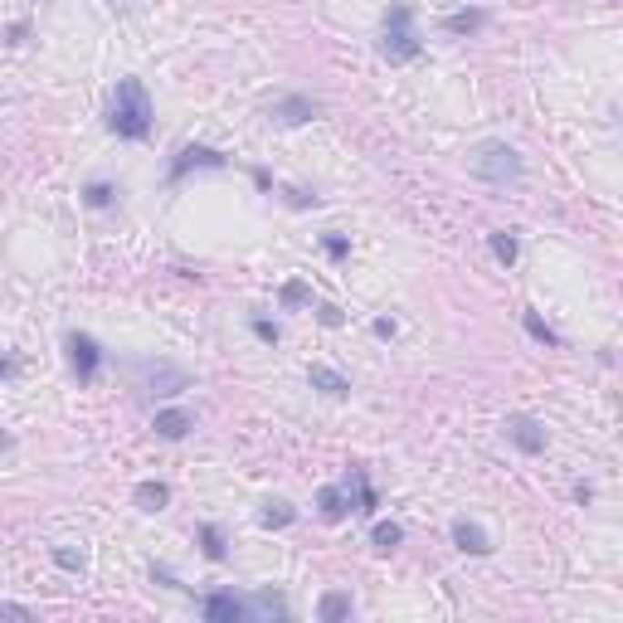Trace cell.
<instances>
[{
  "instance_id": "obj_3",
  "label": "cell",
  "mask_w": 623,
  "mask_h": 623,
  "mask_svg": "<svg viewBox=\"0 0 623 623\" xmlns=\"http://www.w3.org/2000/svg\"><path fill=\"white\" fill-rule=\"evenodd\" d=\"M521 171H526V161H521V151L506 147V141H483V147L473 151V176L487 180V186L521 180Z\"/></svg>"
},
{
  "instance_id": "obj_30",
  "label": "cell",
  "mask_w": 623,
  "mask_h": 623,
  "mask_svg": "<svg viewBox=\"0 0 623 623\" xmlns=\"http://www.w3.org/2000/svg\"><path fill=\"white\" fill-rule=\"evenodd\" d=\"M371 332L380 336V342H390V336L400 332V327H394V317H375V327H371Z\"/></svg>"
},
{
  "instance_id": "obj_6",
  "label": "cell",
  "mask_w": 623,
  "mask_h": 623,
  "mask_svg": "<svg viewBox=\"0 0 623 623\" xmlns=\"http://www.w3.org/2000/svg\"><path fill=\"white\" fill-rule=\"evenodd\" d=\"M224 166H230V156H224V151L205 147V141H190V147H180L176 161H171V186H180L190 171H224Z\"/></svg>"
},
{
  "instance_id": "obj_20",
  "label": "cell",
  "mask_w": 623,
  "mask_h": 623,
  "mask_svg": "<svg viewBox=\"0 0 623 623\" xmlns=\"http://www.w3.org/2000/svg\"><path fill=\"white\" fill-rule=\"evenodd\" d=\"M487 25V10H453L444 15V35H477Z\"/></svg>"
},
{
  "instance_id": "obj_14",
  "label": "cell",
  "mask_w": 623,
  "mask_h": 623,
  "mask_svg": "<svg viewBox=\"0 0 623 623\" xmlns=\"http://www.w3.org/2000/svg\"><path fill=\"white\" fill-rule=\"evenodd\" d=\"M307 385L322 390L327 400H346V394H351V380H346L342 371H332V365H312V371H307Z\"/></svg>"
},
{
  "instance_id": "obj_19",
  "label": "cell",
  "mask_w": 623,
  "mask_h": 623,
  "mask_svg": "<svg viewBox=\"0 0 623 623\" xmlns=\"http://www.w3.org/2000/svg\"><path fill=\"white\" fill-rule=\"evenodd\" d=\"M200 546H205V560H215V565L230 560V541H224L220 521H205V526H200Z\"/></svg>"
},
{
  "instance_id": "obj_1",
  "label": "cell",
  "mask_w": 623,
  "mask_h": 623,
  "mask_svg": "<svg viewBox=\"0 0 623 623\" xmlns=\"http://www.w3.org/2000/svg\"><path fill=\"white\" fill-rule=\"evenodd\" d=\"M151 93L141 78H117V88L107 97V132H117L122 141H147L151 137Z\"/></svg>"
},
{
  "instance_id": "obj_23",
  "label": "cell",
  "mask_w": 623,
  "mask_h": 623,
  "mask_svg": "<svg viewBox=\"0 0 623 623\" xmlns=\"http://www.w3.org/2000/svg\"><path fill=\"white\" fill-rule=\"evenodd\" d=\"M112 200H117V186H112V180H93V186L83 190V205L88 209H107Z\"/></svg>"
},
{
  "instance_id": "obj_11",
  "label": "cell",
  "mask_w": 623,
  "mask_h": 623,
  "mask_svg": "<svg viewBox=\"0 0 623 623\" xmlns=\"http://www.w3.org/2000/svg\"><path fill=\"white\" fill-rule=\"evenodd\" d=\"M453 546H458L463 556H492V536L477 526V521H467V516L453 521Z\"/></svg>"
},
{
  "instance_id": "obj_15",
  "label": "cell",
  "mask_w": 623,
  "mask_h": 623,
  "mask_svg": "<svg viewBox=\"0 0 623 623\" xmlns=\"http://www.w3.org/2000/svg\"><path fill=\"white\" fill-rule=\"evenodd\" d=\"M249 618H292V608H288L282 594L259 589V594H249Z\"/></svg>"
},
{
  "instance_id": "obj_29",
  "label": "cell",
  "mask_w": 623,
  "mask_h": 623,
  "mask_svg": "<svg viewBox=\"0 0 623 623\" xmlns=\"http://www.w3.org/2000/svg\"><path fill=\"white\" fill-rule=\"evenodd\" d=\"M317 322H322V327H342V322H346V317H342V307H332V302H322V307H317Z\"/></svg>"
},
{
  "instance_id": "obj_9",
  "label": "cell",
  "mask_w": 623,
  "mask_h": 623,
  "mask_svg": "<svg viewBox=\"0 0 623 623\" xmlns=\"http://www.w3.org/2000/svg\"><path fill=\"white\" fill-rule=\"evenodd\" d=\"M273 117H278L282 127H302V122H312V117H322V103H317V97H307V93H288V97H278Z\"/></svg>"
},
{
  "instance_id": "obj_21",
  "label": "cell",
  "mask_w": 623,
  "mask_h": 623,
  "mask_svg": "<svg viewBox=\"0 0 623 623\" xmlns=\"http://www.w3.org/2000/svg\"><path fill=\"white\" fill-rule=\"evenodd\" d=\"M487 249H492V259H497L502 268H512V263L521 259V244H516V234H506V230L487 234Z\"/></svg>"
},
{
  "instance_id": "obj_17",
  "label": "cell",
  "mask_w": 623,
  "mask_h": 623,
  "mask_svg": "<svg viewBox=\"0 0 623 623\" xmlns=\"http://www.w3.org/2000/svg\"><path fill=\"white\" fill-rule=\"evenodd\" d=\"M259 521H263L268 531H282V526H292V521H297V506H292L288 497H268L263 512H259Z\"/></svg>"
},
{
  "instance_id": "obj_10",
  "label": "cell",
  "mask_w": 623,
  "mask_h": 623,
  "mask_svg": "<svg viewBox=\"0 0 623 623\" xmlns=\"http://www.w3.org/2000/svg\"><path fill=\"white\" fill-rule=\"evenodd\" d=\"M346 497H351V512H361V516H375V506H380V492L371 487L365 467H356V463L346 473Z\"/></svg>"
},
{
  "instance_id": "obj_12",
  "label": "cell",
  "mask_w": 623,
  "mask_h": 623,
  "mask_svg": "<svg viewBox=\"0 0 623 623\" xmlns=\"http://www.w3.org/2000/svg\"><path fill=\"white\" fill-rule=\"evenodd\" d=\"M151 429L166 438V444H180L190 429H195V414L190 409H156V419H151Z\"/></svg>"
},
{
  "instance_id": "obj_26",
  "label": "cell",
  "mask_w": 623,
  "mask_h": 623,
  "mask_svg": "<svg viewBox=\"0 0 623 623\" xmlns=\"http://www.w3.org/2000/svg\"><path fill=\"white\" fill-rule=\"evenodd\" d=\"M312 292L302 288V282H282V307H307Z\"/></svg>"
},
{
  "instance_id": "obj_7",
  "label": "cell",
  "mask_w": 623,
  "mask_h": 623,
  "mask_svg": "<svg viewBox=\"0 0 623 623\" xmlns=\"http://www.w3.org/2000/svg\"><path fill=\"white\" fill-rule=\"evenodd\" d=\"M502 434L512 438V444L521 448V453H546V424L541 419H531V414H506V424H502Z\"/></svg>"
},
{
  "instance_id": "obj_5",
  "label": "cell",
  "mask_w": 623,
  "mask_h": 623,
  "mask_svg": "<svg viewBox=\"0 0 623 623\" xmlns=\"http://www.w3.org/2000/svg\"><path fill=\"white\" fill-rule=\"evenodd\" d=\"M68 365H74V375H78V385H93V380L97 375H103V346H97L93 342V336L88 332H68Z\"/></svg>"
},
{
  "instance_id": "obj_16",
  "label": "cell",
  "mask_w": 623,
  "mask_h": 623,
  "mask_svg": "<svg viewBox=\"0 0 623 623\" xmlns=\"http://www.w3.org/2000/svg\"><path fill=\"white\" fill-rule=\"evenodd\" d=\"M351 614H356V604H351V594H342V589H332V594H322V599H317V618L322 623H342Z\"/></svg>"
},
{
  "instance_id": "obj_2",
  "label": "cell",
  "mask_w": 623,
  "mask_h": 623,
  "mask_svg": "<svg viewBox=\"0 0 623 623\" xmlns=\"http://www.w3.org/2000/svg\"><path fill=\"white\" fill-rule=\"evenodd\" d=\"M419 54H424V39L414 35V5H409V0H394L385 15H380V59L414 64Z\"/></svg>"
},
{
  "instance_id": "obj_4",
  "label": "cell",
  "mask_w": 623,
  "mask_h": 623,
  "mask_svg": "<svg viewBox=\"0 0 623 623\" xmlns=\"http://www.w3.org/2000/svg\"><path fill=\"white\" fill-rule=\"evenodd\" d=\"M137 380V390H151V394H180V390H190V371L186 365H171V361H151V356H141L127 365Z\"/></svg>"
},
{
  "instance_id": "obj_13",
  "label": "cell",
  "mask_w": 623,
  "mask_h": 623,
  "mask_svg": "<svg viewBox=\"0 0 623 623\" xmlns=\"http://www.w3.org/2000/svg\"><path fill=\"white\" fill-rule=\"evenodd\" d=\"M317 516H322V521H332V526H336V521H346V516H351L346 483H327V487L317 492Z\"/></svg>"
},
{
  "instance_id": "obj_8",
  "label": "cell",
  "mask_w": 623,
  "mask_h": 623,
  "mask_svg": "<svg viewBox=\"0 0 623 623\" xmlns=\"http://www.w3.org/2000/svg\"><path fill=\"white\" fill-rule=\"evenodd\" d=\"M200 614L209 623H244L249 618V599H239L234 589H220V594H205V599H200Z\"/></svg>"
},
{
  "instance_id": "obj_25",
  "label": "cell",
  "mask_w": 623,
  "mask_h": 623,
  "mask_svg": "<svg viewBox=\"0 0 623 623\" xmlns=\"http://www.w3.org/2000/svg\"><path fill=\"white\" fill-rule=\"evenodd\" d=\"M54 565H59V570H83V550H74V546H54Z\"/></svg>"
},
{
  "instance_id": "obj_31",
  "label": "cell",
  "mask_w": 623,
  "mask_h": 623,
  "mask_svg": "<svg viewBox=\"0 0 623 623\" xmlns=\"http://www.w3.org/2000/svg\"><path fill=\"white\" fill-rule=\"evenodd\" d=\"M10 375H20V361L15 356H0V380H10Z\"/></svg>"
},
{
  "instance_id": "obj_24",
  "label": "cell",
  "mask_w": 623,
  "mask_h": 623,
  "mask_svg": "<svg viewBox=\"0 0 623 623\" xmlns=\"http://www.w3.org/2000/svg\"><path fill=\"white\" fill-rule=\"evenodd\" d=\"M521 322H526V332H531L541 346H565V342H560V332H550L546 322H541V312H526V317H521Z\"/></svg>"
},
{
  "instance_id": "obj_32",
  "label": "cell",
  "mask_w": 623,
  "mask_h": 623,
  "mask_svg": "<svg viewBox=\"0 0 623 623\" xmlns=\"http://www.w3.org/2000/svg\"><path fill=\"white\" fill-rule=\"evenodd\" d=\"M10 448H15V438H10L5 429H0V458H5V453H10Z\"/></svg>"
},
{
  "instance_id": "obj_18",
  "label": "cell",
  "mask_w": 623,
  "mask_h": 623,
  "mask_svg": "<svg viewBox=\"0 0 623 623\" xmlns=\"http://www.w3.org/2000/svg\"><path fill=\"white\" fill-rule=\"evenodd\" d=\"M132 502L141 506V512H166L171 487H166V483H137V487H132Z\"/></svg>"
},
{
  "instance_id": "obj_28",
  "label": "cell",
  "mask_w": 623,
  "mask_h": 623,
  "mask_svg": "<svg viewBox=\"0 0 623 623\" xmlns=\"http://www.w3.org/2000/svg\"><path fill=\"white\" fill-rule=\"evenodd\" d=\"M322 249H327L332 259H346V253H351V239H342V234H327V239H322Z\"/></svg>"
},
{
  "instance_id": "obj_22",
  "label": "cell",
  "mask_w": 623,
  "mask_h": 623,
  "mask_svg": "<svg viewBox=\"0 0 623 623\" xmlns=\"http://www.w3.org/2000/svg\"><path fill=\"white\" fill-rule=\"evenodd\" d=\"M400 541H404V526H400V521H375V531H371V546L380 550V556H390V550L400 546Z\"/></svg>"
},
{
  "instance_id": "obj_27",
  "label": "cell",
  "mask_w": 623,
  "mask_h": 623,
  "mask_svg": "<svg viewBox=\"0 0 623 623\" xmlns=\"http://www.w3.org/2000/svg\"><path fill=\"white\" fill-rule=\"evenodd\" d=\"M253 336H259V342H268V346H278V322H268V317H253Z\"/></svg>"
}]
</instances>
